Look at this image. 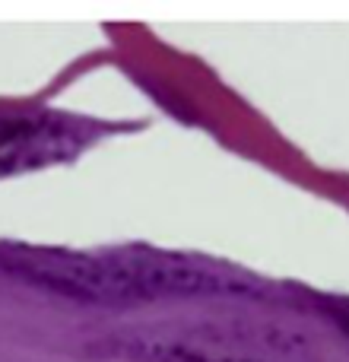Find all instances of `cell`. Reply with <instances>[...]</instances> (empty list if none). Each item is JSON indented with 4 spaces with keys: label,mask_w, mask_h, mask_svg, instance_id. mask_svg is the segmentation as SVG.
I'll return each instance as SVG.
<instances>
[{
    "label": "cell",
    "mask_w": 349,
    "mask_h": 362,
    "mask_svg": "<svg viewBox=\"0 0 349 362\" xmlns=\"http://www.w3.org/2000/svg\"><path fill=\"white\" fill-rule=\"evenodd\" d=\"M0 267L13 276L80 302L121 305L159 296L235 293L244 283L172 255H80L54 248H0Z\"/></svg>",
    "instance_id": "cell-1"
},
{
    "label": "cell",
    "mask_w": 349,
    "mask_h": 362,
    "mask_svg": "<svg viewBox=\"0 0 349 362\" xmlns=\"http://www.w3.org/2000/svg\"><path fill=\"white\" fill-rule=\"evenodd\" d=\"M57 131L35 121H13L0 124V172L35 165L57 156Z\"/></svg>",
    "instance_id": "cell-2"
},
{
    "label": "cell",
    "mask_w": 349,
    "mask_h": 362,
    "mask_svg": "<svg viewBox=\"0 0 349 362\" xmlns=\"http://www.w3.org/2000/svg\"><path fill=\"white\" fill-rule=\"evenodd\" d=\"M181 362H216V359H206V356H191V359H181Z\"/></svg>",
    "instance_id": "cell-3"
}]
</instances>
